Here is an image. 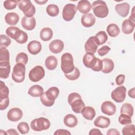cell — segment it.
Wrapping results in <instances>:
<instances>
[{"label": "cell", "instance_id": "obj_1", "mask_svg": "<svg viewBox=\"0 0 135 135\" xmlns=\"http://www.w3.org/2000/svg\"><path fill=\"white\" fill-rule=\"evenodd\" d=\"M68 101L73 112L76 113H81L85 107V104L82 100L81 95L78 93L73 92L70 93L68 96Z\"/></svg>", "mask_w": 135, "mask_h": 135}, {"label": "cell", "instance_id": "obj_2", "mask_svg": "<svg viewBox=\"0 0 135 135\" xmlns=\"http://www.w3.org/2000/svg\"><path fill=\"white\" fill-rule=\"evenodd\" d=\"M91 7L94 14L99 18H104L109 14L108 7L103 1L98 0L93 2Z\"/></svg>", "mask_w": 135, "mask_h": 135}, {"label": "cell", "instance_id": "obj_3", "mask_svg": "<svg viewBox=\"0 0 135 135\" xmlns=\"http://www.w3.org/2000/svg\"><path fill=\"white\" fill-rule=\"evenodd\" d=\"M61 70L64 74L70 73L74 70L75 66L73 63V58L71 53L68 52L64 53L61 56Z\"/></svg>", "mask_w": 135, "mask_h": 135}, {"label": "cell", "instance_id": "obj_4", "mask_svg": "<svg viewBox=\"0 0 135 135\" xmlns=\"http://www.w3.org/2000/svg\"><path fill=\"white\" fill-rule=\"evenodd\" d=\"M17 5L20 10H21L25 16L31 17L35 13V7L32 4L31 1L29 0H21L18 1Z\"/></svg>", "mask_w": 135, "mask_h": 135}, {"label": "cell", "instance_id": "obj_5", "mask_svg": "<svg viewBox=\"0 0 135 135\" xmlns=\"http://www.w3.org/2000/svg\"><path fill=\"white\" fill-rule=\"evenodd\" d=\"M25 71L26 69L24 64L20 63H16L13 68L12 74L13 80L17 83L23 82L25 79Z\"/></svg>", "mask_w": 135, "mask_h": 135}, {"label": "cell", "instance_id": "obj_6", "mask_svg": "<svg viewBox=\"0 0 135 135\" xmlns=\"http://www.w3.org/2000/svg\"><path fill=\"white\" fill-rule=\"evenodd\" d=\"M30 127L34 131H41L49 129L50 122L44 117H40L33 120L31 122Z\"/></svg>", "mask_w": 135, "mask_h": 135}, {"label": "cell", "instance_id": "obj_7", "mask_svg": "<svg viewBox=\"0 0 135 135\" xmlns=\"http://www.w3.org/2000/svg\"><path fill=\"white\" fill-rule=\"evenodd\" d=\"M45 76V70L44 68L40 65H36L28 73L30 80L34 82H36L42 79Z\"/></svg>", "mask_w": 135, "mask_h": 135}, {"label": "cell", "instance_id": "obj_8", "mask_svg": "<svg viewBox=\"0 0 135 135\" xmlns=\"http://www.w3.org/2000/svg\"><path fill=\"white\" fill-rule=\"evenodd\" d=\"M77 11V7L73 4H68L65 5L62 11V17L67 22L71 21L73 19Z\"/></svg>", "mask_w": 135, "mask_h": 135}, {"label": "cell", "instance_id": "obj_9", "mask_svg": "<svg viewBox=\"0 0 135 135\" xmlns=\"http://www.w3.org/2000/svg\"><path fill=\"white\" fill-rule=\"evenodd\" d=\"M127 89L124 86L121 85L113 90L111 94L112 99L117 103H121L126 99Z\"/></svg>", "mask_w": 135, "mask_h": 135}, {"label": "cell", "instance_id": "obj_10", "mask_svg": "<svg viewBox=\"0 0 135 135\" xmlns=\"http://www.w3.org/2000/svg\"><path fill=\"white\" fill-rule=\"evenodd\" d=\"M98 46L95 36H90L85 43V51L86 53L94 54L96 52Z\"/></svg>", "mask_w": 135, "mask_h": 135}, {"label": "cell", "instance_id": "obj_11", "mask_svg": "<svg viewBox=\"0 0 135 135\" xmlns=\"http://www.w3.org/2000/svg\"><path fill=\"white\" fill-rule=\"evenodd\" d=\"M23 112L18 108H13L11 109L7 112V119L12 122H16L22 119Z\"/></svg>", "mask_w": 135, "mask_h": 135}, {"label": "cell", "instance_id": "obj_12", "mask_svg": "<svg viewBox=\"0 0 135 135\" xmlns=\"http://www.w3.org/2000/svg\"><path fill=\"white\" fill-rule=\"evenodd\" d=\"M101 111L108 115H112L116 112V107L114 103L109 101H106L102 103L101 106Z\"/></svg>", "mask_w": 135, "mask_h": 135}, {"label": "cell", "instance_id": "obj_13", "mask_svg": "<svg viewBox=\"0 0 135 135\" xmlns=\"http://www.w3.org/2000/svg\"><path fill=\"white\" fill-rule=\"evenodd\" d=\"M22 27L28 31L33 30L36 26V20L34 17H27L24 16L21 20Z\"/></svg>", "mask_w": 135, "mask_h": 135}, {"label": "cell", "instance_id": "obj_14", "mask_svg": "<svg viewBox=\"0 0 135 135\" xmlns=\"http://www.w3.org/2000/svg\"><path fill=\"white\" fill-rule=\"evenodd\" d=\"M97 58L93 54L86 53L83 57V63L85 66L88 68L92 69L96 64Z\"/></svg>", "mask_w": 135, "mask_h": 135}, {"label": "cell", "instance_id": "obj_15", "mask_svg": "<svg viewBox=\"0 0 135 135\" xmlns=\"http://www.w3.org/2000/svg\"><path fill=\"white\" fill-rule=\"evenodd\" d=\"M64 49V43L61 40H54L49 44V49L53 53L57 54Z\"/></svg>", "mask_w": 135, "mask_h": 135}, {"label": "cell", "instance_id": "obj_16", "mask_svg": "<svg viewBox=\"0 0 135 135\" xmlns=\"http://www.w3.org/2000/svg\"><path fill=\"white\" fill-rule=\"evenodd\" d=\"M95 17L91 13H87L82 16L81 22L82 25L85 27H90L95 23Z\"/></svg>", "mask_w": 135, "mask_h": 135}, {"label": "cell", "instance_id": "obj_17", "mask_svg": "<svg viewBox=\"0 0 135 135\" xmlns=\"http://www.w3.org/2000/svg\"><path fill=\"white\" fill-rule=\"evenodd\" d=\"M115 9L117 13L121 17H126L129 12L130 5L128 3H122L118 4L115 6Z\"/></svg>", "mask_w": 135, "mask_h": 135}, {"label": "cell", "instance_id": "obj_18", "mask_svg": "<svg viewBox=\"0 0 135 135\" xmlns=\"http://www.w3.org/2000/svg\"><path fill=\"white\" fill-rule=\"evenodd\" d=\"M11 71L9 61H0V78L7 79Z\"/></svg>", "mask_w": 135, "mask_h": 135}, {"label": "cell", "instance_id": "obj_19", "mask_svg": "<svg viewBox=\"0 0 135 135\" xmlns=\"http://www.w3.org/2000/svg\"><path fill=\"white\" fill-rule=\"evenodd\" d=\"M27 48L30 54L32 55H36L41 52L42 50V45L39 41L33 40L28 44Z\"/></svg>", "mask_w": 135, "mask_h": 135}, {"label": "cell", "instance_id": "obj_20", "mask_svg": "<svg viewBox=\"0 0 135 135\" xmlns=\"http://www.w3.org/2000/svg\"><path fill=\"white\" fill-rule=\"evenodd\" d=\"M135 23L130 19L125 20L122 23V31L126 34H131L134 30Z\"/></svg>", "mask_w": 135, "mask_h": 135}, {"label": "cell", "instance_id": "obj_21", "mask_svg": "<svg viewBox=\"0 0 135 135\" xmlns=\"http://www.w3.org/2000/svg\"><path fill=\"white\" fill-rule=\"evenodd\" d=\"M110 124V119L104 116H99L94 121V126L99 128H106L109 126Z\"/></svg>", "mask_w": 135, "mask_h": 135}, {"label": "cell", "instance_id": "obj_22", "mask_svg": "<svg viewBox=\"0 0 135 135\" xmlns=\"http://www.w3.org/2000/svg\"><path fill=\"white\" fill-rule=\"evenodd\" d=\"M77 9L81 13L85 14L90 11L91 4L87 0L80 1L77 5Z\"/></svg>", "mask_w": 135, "mask_h": 135}, {"label": "cell", "instance_id": "obj_23", "mask_svg": "<svg viewBox=\"0 0 135 135\" xmlns=\"http://www.w3.org/2000/svg\"><path fill=\"white\" fill-rule=\"evenodd\" d=\"M102 72L104 73H109L112 72L114 69V64L113 61L109 58H105L102 60Z\"/></svg>", "mask_w": 135, "mask_h": 135}, {"label": "cell", "instance_id": "obj_24", "mask_svg": "<svg viewBox=\"0 0 135 135\" xmlns=\"http://www.w3.org/2000/svg\"><path fill=\"white\" fill-rule=\"evenodd\" d=\"M19 20V15L14 12L8 13L5 16L6 23L10 25H15L18 22Z\"/></svg>", "mask_w": 135, "mask_h": 135}, {"label": "cell", "instance_id": "obj_25", "mask_svg": "<svg viewBox=\"0 0 135 135\" xmlns=\"http://www.w3.org/2000/svg\"><path fill=\"white\" fill-rule=\"evenodd\" d=\"M64 124L69 128L75 127L78 122L76 117L72 114H68L65 116L63 119Z\"/></svg>", "mask_w": 135, "mask_h": 135}, {"label": "cell", "instance_id": "obj_26", "mask_svg": "<svg viewBox=\"0 0 135 135\" xmlns=\"http://www.w3.org/2000/svg\"><path fill=\"white\" fill-rule=\"evenodd\" d=\"M44 93L46 97L49 100L54 102L55 100L57 98L59 94L60 90L57 87L52 86L50 88Z\"/></svg>", "mask_w": 135, "mask_h": 135}, {"label": "cell", "instance_id": "obj_27", "mask_svg": "<svg viewBox=\"0 0 135 135\" xmlns=\"http://www.w3.org/2000/svg\"><path fill=\"white\" fill-rule=\"evenodd\" d=\"M82 116L86 120H92L95 116V109L91 107H85L82 110Z\"/></svg>", "mask_w": 135, "mask_h": 135}, {"label": "cell", "instance_id": "obj_28", "mask_svg": "<svg viewBox=\"0 0 135 135\" xmlns=\"http://www.w3.org/2000/svg\"><path fill=\"white\" fill-rule=\"evenodd\" d=\"M44 93L43 88L39 85H34L30 88L28 94L33 97H39Z\"/></svg>", "mask_w": 135, "mask_h": 135}, {"label": "cell", "instance_id": "obj_29", "mask_svg": "<svg viewBox=\"0 0 135 135\" xmlns=\"http://www.w3.org/2000/svg\"><path fill=\"white\" fill-rule=\"evenodd\" d=\"M53 32L50 27H44L42 28L40 33L41 39L43 41H49L53 37Z\"/></svg>", "mask_w": 135, "mask_h": 135}, {"label": "cell", "instance_id": "obj_30", "mask_svg": "<svg viewBox=\"0 0 135 135\" xmlns=\"http://www.w3.org/2000/svg\"><path fill=\"white\" fill-rule=\"evenodd\" d=\"M45 65L48 70H53L57 65V60L53 55H50L46 57L45 60Z\"/></svg>", "mask_w": 135, "mask_h": 135}, {"label": "cell", "instance_id": "obj_31", "mask_svg": "<svg viewBox=\"0 0 135 135\" xmlns=\"http://www.w3.org/2000/svg\"><path fill=\"white\" fill-rule=\"evenodd\" d=\"M107 31L110 36L115 37L119 34L120 30L117 24L111 23L108 25L107 27Z\"/></svg>", "mask_w": 135, "mask_h": 135}, {"label": "cell", "instance_id": "obj_32", "mask_svg": "<svg viewBox=\"0 0 135 135\" xmlns=\"http://www.w3.org/2000/svg\"><path fill=\"white\" fill-rule=\"evenodd\" d=\"M9 89L8 87L5 85V83L2 81H1L0 84V101L4 100L8 98Z\"/></svg>", "mask_w": 135, "mask_h": 135}, {"label": "cell", "instance_id": "obj_33", "mask_svg": "<svg viewBox=\"0 0 135 135\" xmlns=\"http://www.w3.org/2000/svg\"><path fill=\"white\" fill-rule=\"evenodd\" d=\"M120 113L121 114L128 115L131 117L133 114V108L130 103H124L121 107Z\"/></svg>", "mask_w": 135, "mask_h": 135}, {"label": "cell", "instance_id": "obj_34", "mask_svg": "<svg viewBox=\"0 0 135 135\" xmlns=\"http://www.w3.org/2000/svg\"><path fill=\"white\" fill-rule=\"evenodd\" d=\"M94 36L95 37L98 45H102L104 43H105L108 40V35L106 34L105 32L103 31H99L98 33L96 34V35Z\"/></svg>", "mask_w": 135, "mask_h": 135}, {"label": "cell", "instance_id": "obj_35", "mask_svg": "<svg viewBox=\"0 0 135 135\" xmlns=\"http://www.w3.org/2000/svg\"><path fill=\"white\" fill-rule=\"evenodd\" d=\"M46 11L47 14L50 16L55 17L59 14V8L55 4H49L46 7Z\"/></svg>", "mask_w": 135, "mask_h": 135}, {"label": "cell", "instance_id": "obj_36", "mask_svg": "<svg viewBox=\"0 0 135 135\" xmlns=\"http://www.w3.org/2000/svg\"><path fill=\"white\" fill-rule=\"evenodd\" d=\"M28 40V35L23 31L20 30L18 33L17 34V36H16L15 40L16 42L20 44H24L27 42Z\"/></svg>", "mask_w": 135, "mask_h": 135}, {"label": "cell", "instance_id": "obj_37", "mask_svg": "<svg viewBox=\"0 0 135 135\" xmlns=\"http://www.w3.org/2000/svg\"><path fill=\"white\" fill-rule=\"evenodd\" d=\"M20 30V29L16 26H9L7 28L6 30V33L8 36V37H10L11 38L15 40L18 31Z\"/></svg>", "mask_w": 135, "mask_h": 135}, {"label": "cell", "instance_id": "obj_38", "mask_svg": "<svg viewBox=\"0 0 135 135\" xmlns=\"http://www.w3.org/2000/svg\"><path fill=\"white\" fill-rule=\"evenodd\" d=\"M64 75L66 78L68 79V80L74 81L78 79L79 78L80 75V72L78 68L75 67L74 70L72 72L68 74H64Z\"/></svg>", "mask_w": 135, "mask_h": 135}, {"label": "cell", "instance_id": "obj_39", "mask_svg": "<svg viewBox=\"0 0 135 135\" xmlns=\"http://www.w3.org/2000/svg\"><path fill=\"white\" fill-rule=\"evenodd\" d=\"M28 60V58L27 55L24 52H21L17 55L15 61L17 63H20L26 65L27 63Z\"/></svg>", "mask_w": 135, "mask_h": 135}, {"label": "cell", "instance_id": "obj_40", "mask_svg": "<svg viewBox=\"0 0 135 135\" xmlns=\"http://www.w3.org/2000/svg\"><path fill=\"white\" fill-rule=\"evenodd\" d=\"M11 43V40L6 35L1 34L0 35V46L1 47H7Z\"/></svg>", "mask_w": 135, "mask_h": 135}, {"label": "cell", "instance_id": "obj_41", "mask_svg": "<svg viewBox=\"0 0 135 135\" xmlns=\"http://www.w3.org/2000/svg\"><path fill=\"white\" fill-rule=\"evenodd\" d=\"M0 61H9V53L5 47L0 48Z\"/></svg>", "mask_w": 135, "mask_h": 135}, {"label": "cell", "instance_id": "obj_42", "mask_svg": "<svg viewBox=\"0 0 135 135\" xmlns=\"http://www.w3.org/2000/svg\"><path fill=\"white\" fill-rule=\"evenodd\" d=\"M131 117L125 114H121L119 117L118 120L119 123L122 125H127L131 123Z\"/></svg>", "mask_w": 135, "mask_h": 135}, {"label": "cell", "instance_id": "obj_43", "mask_svg": "<svg viewBox=\"0 0 135 135\" xmlns=\"http://www.w3.org/2000/svg\"><path fill=\"white\" fill-rule=\"evenodd\" d=\"M17 129L21 134H26L30 131V127L27 122H21L17 125Z\"/></svg>", "mask_w": 135, "mask_h": 135}, {"label": "cell", "instance_id": "obj_44", "mask_svg": "<svg viewBox=\"0 0 135 135\" xmlns=\"http://www.w3.org/2000/svg\"><path fill=\"white\" fill-rule=\"evenodd\" d=\"M122 132L123 135L134 134L135 128L134 124H130L125 126L122 130Z\"/></svg>", "mask_w": 135, "mask_h": 135}, {"label": "cell", "instance_id": "obj_45", "mask_svg": "<svg viewBox=\"0 0 135 135\" xmlns=\"http://www.w3.org/2000/svg\"><path fill=\"white\" fill-rule=\"evenodd\" d=\"M18 1H5L3 3L4 8L7 10L14 9L17 5Z\"/></svg>", "mask_w": 135, "mask_h": 135}, {"label": "cell", "instance_id": "obj_46", "mask_svg": "<svg viewBox=\"0 0 135 135\" xmlns=\"http://www.w3.org/2000/svg\"><path fill=\"white\" fill-rule=\"evenodd\" d=\"M40 100H41L42 103L46 107H51L54 103V102L51 101L47 98L44 92L43 93V94H42L40 96Z\"/></svg>", "mask_w": 135, "mask_h": 135}, {"label": "cell", "instance_id": "obj_47", "mask_svg": "<svg viewBox=\"0 0 135 135\" xmlns=\"http://www.w3.org/2000/svg\"><path fill=\"white\" fill-rule=\"evenodd\" d=\"M111 48L110 47L107 45H104L98 50V53L100 56H103L108 54Z\"/></svg>", "mask_w": 135, "mask_h": 135}, {"label": "cell", "instance_id": "obj_48", "mask_svg": "<svg viewBox=\"0 0 135 135\" xmlns=\"http://www.w3.org/2000/svg\"><path fill=\"white\" fill-rule=\"evenodd\" d=\"M102 69V62L100 59L97 58L96 64L94 65V66L92 69V70L94 71L99 72L101 71Z\"/></svg>", "mask_w": 135, "mask_h": 135}, {"label": "cell", "instance_id": "obj_49", "mask_svg": "<svg viewBox=\"0 0 135 135\" xmlns=\"http://www.w3.org/2000/svg\"><path fill=\"white\" fill-rule=\"evenodd\" d=\"M124 79H125V75L123 74H120L116 77L115 83L118 85H120L124 83Z\"/></svg>", "mask_w": 135, "mask_h": 135}, {"label": "cell", "instance_id": "obj_50", "mask_svg": "<svg viewBox=\"0 0 135 135\" xmlns=\"http://www.w3.org/2000/svg\"><path fill=\"white\" fill-rule=\"evenodd\" d=\"M9 104V99L0 101V109L1 110H3L6 109Z\"/></svg>", "mask_w": 135, "mask_h": 135}, {"label": "cell", "instance_id": "obj_51", "mask_svg": "<svg viewBox=\"0 0 135 135\" xmlns=\"http://www.w3.org/2000/svg\"><path fill=\"white\" fill-rule=\"evenodd\" d=\"M54 135H63V134H66V135H70L71 132H69L68 130H65V129H57L54 133Z\"/></svg>", "mask_w": 135, "mask_h": 135}, {"label": "cell", "instance_id": "obj_52", "mask_svg": "<svg viewBox=\"0 0 135 135\" xmlns=\"http://www.w3.org/2000/svg\"><path fill=\"white\" fill-rule=\"evenodd\" d=\"M89 134L90 135H97V134H100V135H102L103 134L101 132L100 130L98 129H96V128H93V129H92Z\"/></svg>", "mask_w": 135, "mask_h": 135}, {"label": "cell", "instance_id": "obj_53", "mask_svg": "<svg viewBox=\"0 0 135 135\" xmlns=\"http://www.w3.org/2000/svg\"><path fill=\"white\" fill-rule=\"evenodd\" d=\"M107 135H111V134H115V135H120L119 132L118 131L117 129L112 128L108 130L107 132Z\"/></svg>", "mask_w": 135, "mask_h": 135}, {"label": "cell", "instance_id": "obj_54", "mask_svg": "<svg viewBox=\"0 0 135 135\" xmlns=\"http://www.w3.org/2000/svg\"><path fill=\"white\" fill-rule=\"evenodd\" d=\"M7 134L10 135H19V133L14 129H9L6 131Z\"/></svg>", "mask_w": 135, "mask_h": 135}, {"label": "cell", "instance_id": "obj_55", "mask_svg": "<svg viewBox=\"0 0 135 135\" xmlns=\"http://www.w3.org/2000/svg\"><path fill=\"white\" fill-rule=\"evenodd\" d=\"M135 88H133L129 90L128 91V95L131 98L134 99L135 98Z\"/></svg>", "mask_w": 135, "mask_h": 135}, {"label": "cell", "instance_id": "obj_56", "mask_svg": "<svg viewBox=\"0 0 135 135\" xmlns=\"http://www.w3.org/2000/svg\"><path fill=\"white\" fill-rule=\"evenodd\" d=\"M35 2L39 5H43L45 3L47 2V0H45V1H35Z\"/></svg>", "mask_w": 135, "mask_h": 135}, {"label": "cell", "instance_id": "obj_57", "mask_svg": "<svg viewBox=\"0 0 135 135\" xmlns=\"http://www.w3.org/2000/svg\"><path fill=\"white\" fill-rule=\"evenodd\" d=\"M3 130H1V132H0V134H7V133H6V132H3Z\"/></svg>", "mask_w": 135, "mask_h": 135}]
</instances>
